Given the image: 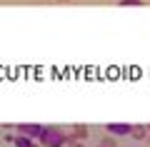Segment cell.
I'll return each instance as SVG.
<instances>
[{
  "label": "cell",
  "mask_w": 150,
  "mask_h": 147,
  "mask_svg": "<svg viewBox=\"0 0 150 147\" xmlns=\"http://www.w3.org/2000/svg\"><path fill=\"white\" fill-rule=\"evenodd\" d=\"M100 145H103V147H115V140H112V137H103Z\"/></svg>",
  "instance_id": "obj_7"
},
{
  "label": "cell",
  "mask_w": 150,
  "mask_h": 147,
  "mask_svg": "<svg viewBox=\"0 0 150 147\" xmlns=\"http://www.w3.org/2000/svg\"><path fill=\"white\" fill-rule=\"evenodd\" d=\"M130 135H133V140H145L148 137V125H133Z\"/></svg>",
  "instance_id": "obj_5"
},
{
  "label": "cell",
  "mask_w": 150,
  "mask_h": 147,
  "mask_svg": "<svg viewBox=\"0 0 150 147\" xmlns=\"http://www.w3.org/2000/svg\"><path fill=\"white\" fill-rule=\"evenodd\" d=\"M100 147H103V145H100Z\"/></svg>",
  "instance_id": "obj_11"
},
{
  "label": "cell",
  "mask_w": 150,
  "mask_h": 147,
  "mask_svg": "<svg viewBox=\"0 0 150 147\" xmlns=\"http://www.w3.org/2000/svg\"><path fill=\"white\" fill-rule=\"evenodd\" d=\"M68 147H83V142H80V140H75V142H68Z\"/></svg>",
  "instance_id": "obj_9"
},
{
  "label": "cell",
  "mask_w": 150,
  "mask_h": 147,
  "mask_svg": "<svg viewBox=\"0 0 150 147\" xmlns=\"http://www.w3.org/2000/svg\"><path fill=\"white\" fill-rule=\"evenodd\" d=\"M88 137V127L85 125H75L73 127V132L68 135V142H75V140H85Z\"/></svg>",
  "instance_id": "obj_4"
},
{
  "label": "cell",
  "mask_w": 150,
  "mask_h": 147,
  "mask_svg": "<svg viewBox=\"0 0 150 147\" xmlns=\"http://www.w3.org/2000/svg\"><path fill=\"white\" fill-rule=\"evenodd\" d=\"M130 127H133V125H128V122H108V125H105V132L120 137V135H130Z\"/></svg>",
  "instance_id": "obj_3"
},
{
  "label": "cell",
  "mask_w": 150,
  "mask_h": 147,
  "mask_svg": "<svg viewBox=\"0 0 150 147\" xmlns=\"http://www.w3.org/2000/svg\"><path fill=\"white\" fill-rule=\"evenodd\" d=\"M148 132H150V127H148Z\"/></svg>",
  "instance_id": "obj_10"
},
{
  "label": "cell",
  "mask_w": 150,
  "mask_h": 147,
  "mask_svg": "<svg viewBox=\"0 0 150 147\" xmlns=\"http://www.w3.org/2000/svg\"><path fill=\"white\" fill-rule=\"evenodd\" d=\"M120 5H140V0H120Z\"/></svg>",
  "instance_id": "obj_8"
},
{
  "label": "cell",
  "mask_w": 150,
  "mask_h": 147,
  "mask_svg": "<svg viewBox=\"0 0 150 147\" xmlns=\"http://www.w3.org/2000/svg\"><path fill=\"white\" fill-rule=\"evenodd\" d=\"M13 145L15 147H33V140L25 135H13Z\"/></svg>",
  "instance_id": "obj_6"
},
{
  "label": "cell",
  "mask_w": 150,
  "mask_h": 147,
  "mask_svg": "<svg viewBox=\"0 0 150 147\" xmlns=\"http://www.w3.org/2000/svg\"><path fill=\"white\" fill-rule=\"evenodd\" d=\"M38 140H40V145H43V147H63L65 142H68V135H65L60 127H50V125H45Z\"/></svg>",
  "instance_id": "obj_1"
},
{
  "label": "cell",
  "mask_w": 150,
  "mask_h": 147,
  "mask_svg": "<svg viewBox=\"0 0 150 147\" xmlns=\"http://www.w3.org/2000/svg\"><path fill=\"white\" fill-rule=\"evenodd\" d=\"M43 127H45V125H30V122H20L15 130H18V135H25V137H30V140H35V137H40Z\"/></svg>",
  "instance_id": "obj_2"
}]
</instances>
